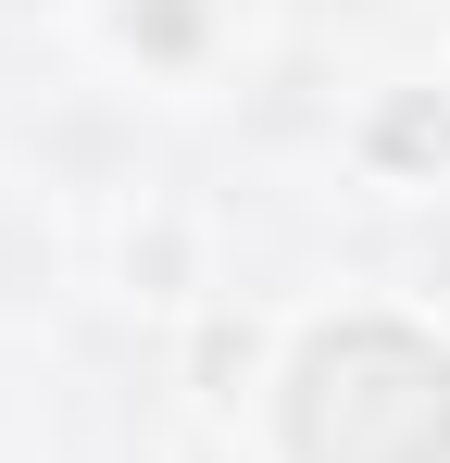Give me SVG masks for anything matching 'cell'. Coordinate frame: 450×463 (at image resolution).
I'll return each instance as SVG.
<instances>
[{"mask_svg": "<svg viewBox=\"0 0 450 463\" xmlns=\"http://www.w3.org/2000/svg\"><path fill=\"white\" fill-rule=\"evenodd\" d=\"M450 451V376L413 351V338H338L313 351V388H300V463H438Z\"/></svg>", "mask_w": 450, "mask_h": 463, "instance_id": "cell-1", "label": "cell"}]
</instances>
